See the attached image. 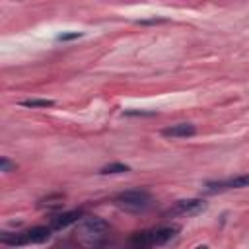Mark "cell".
Returning <instances> with one entry per match:
<instances>
[{"label":"cell","instance_id":"8fae6325","mask_svg":"<svg viewBox=\"0 0 249 249\" xmlns=\"http://www.w3.org/2000/svg\"><path fill=\"white\" fill-rule=\"evenodd\" d=\"M130 171V167L126 163H121V161H115V163H109L105 167H101V175H117V173H126Z\"/></svg>","mask_w":249,"mask_h":249},{"label":"cell","instance_id":"9c48e42d","mask_svg":"<svg viewBox=\"0 0 249 249\" xmlns=\"http://www.w3.org/2000/svg\"><path fill=\"white\" fill-rule=\"evenodd\" d=\"M25 231V243H45L49 237H51V228L49 226H35V228H29V230H23Z\"/></svg>","mask_w":249,"mask_h":249},{"label":"cell","instance_id":"d6986e66","mask_svg":"<svg viewBox=\"0 0 249 249\" xmlns=\"http://www.w3.org/2000/svg\"><path fill=\"white\" fill-rule=\"evenodd\" d=\"M54 249H62V247H54ZM64 249H66V247H64Z\"/></svg>","mask_w":249,"mask_h":249},{"label":"cell","instance_id":"30bf717a","mask_svg":"<svg viewBox=\"0 0 249 249\" xmlns=\"http://www.w3.org/2000/svg\"><path fill=\"white\" fill-rule=\"evenodd\" d=\"M0 241L4 245H12V247L27 245L25 243V231H2L0 233Z\"/></svg>","mask_w":249,"mask_h":249},{"label":"cell","instance_id":"6da1fadb","mask_svg":"<svg viewBox=\"0 0 249 249\" xmlns=\"http://www.w3.org/2000/svg\"><path fill=\"white\" fill-rule=\"evenodd\" d=\"M74 233L84 249H105L109 243V224L99 216H84Z\"/></svg>","mask_w":249,"mask_h":249},{"label":"cell","instance_id":"e0dca14e","mask_svg":"<svg viewBox=\"0 0 249 249\" xmlns=\"http://www.w3.org/2000/svg\"><path fill=\"white\" fill-rule=\"evenodd\" d=\"M163 21H165V19H156V18H154V19H142V21H138V23L146 25V23H163Z\"/></svg>","mask_w":249,"mask_h":249},{"label":"cell","instance_id":"52a82bcc","mask_svg":"<svg viewBox=\"0 0 249 249\" xmlns=\"http://www.w3.org/2000/svg\"><path fill=\"white\" fill-rule=\"evenodd\" d=\"M126 249H154V241H152V230H142V231H134L128 239Z\"/></svg>","mask_w":249,"mask_h":249},{"label":"cell","instance_id":"7c38bea8","mask_svg":"<svg viewBox=\"0 0 249 249\" xmlns=\"http://www.w3.org/2000/svg\"><path fill=\"white\" fill-rule=\"evenodd\" d=\"M62 200H64V195H51V196L39 200V206L41 208H60Z\"/></svg>","mask_w":249,"mask_h":249},{"label":"cell","instance_id":"5bb4252c","mask_svg":"<svg viewBox=\"0 0 249 249\" xmlns=\"http://www.w3.org/2000/svg\"><path fill=\"white\" fill-rule=\"evenodd\" d=\"M0 171H4V173L16 171V163H14V161H10L8 158H0Z\"/></svg>","mask_w":249,"mask_h":249},{"label":"cell","instance_id":"8992f818","mask_svg":"<svg viewBox=\"0 0 249 249\" xmlns=\"http://www.w3.org/2000/svg\"><path fill=\"white\" fill-rule=\"evenodd\" d=\"M196 132L195 124L191 123H177V124H171V126H165L161 130V134L165 138H187V136H193Z\"/></svg>","mask_w":249,"mask_h":249},{"label":"cell","instance_id":"3957f363","mask_svg":"<svg viewBox=\"0 0 249 249\" xmlns=\"http://www.w3.org/2000/svg\"><path fill=\"white\" fill-rule=\"evenodd\" d=\"M206 208V202L202 198H183L177 200L173 206L167 208V216H195Z\"/></svg>","mask_w":249,"mask_h":249},{"label":"cell","instance_id":"5b68a950","mask_svg":"<svg viewBox=\"0 0 249 249\" xmlns=\"http://www.w3.org/2000/svg\"><path fill=\"white\" fill-rule=\"evenodd\" d=\"M82 218H84V212H82L80 208H76V210H68V212H60V214L51 216V220H49V228H51V230H64V228H68L70 224L80 222Z\"/></svg>","mask_w":249,"mask_h":249},{"label":"cell","instance_id":"2e32d148","mask_svg":"<svg viewBox=\"0 0 249 249\" xmlns=\"http://www.w3.org/2000/svg\"><path fill=\"white\" fill-rule=\"evenodd\" d=\"M124 115H154L152 111H124Z\"/></svg>","mask_w":249,"mask_h":249},{"label":"cell","instance_id":"ba28073f","mask_svg":"<svg viewBox=\"0 0 249 249\" xmlns=\"http://www.w3.org/2000/svg\"><path fill=\"white\" fill-rule=\"evenodd\" d=\"M179 231V226H163V228H156L152 230V241H154V247H160V245H165L169 243Z\"/></svg>","mask_w":249,"mask_h":249},{"label":"cell","instance_id":"4fadbf2b","mask_svg":"<svg viewBox=\"0 0 249 249\" xmlns=\"http://www.w3.org/2000/svg\"><path fill=\"white\" fill-rule=\"evenodd\" d=\"M21 105L23 107H53L54 101L53 99H23Z\"/></svg>","mask_w":249,"mask_h":249},{"label":"cell","instance_id":"277c9868","mask_svg":"<svg viewBox=\"0 0 249 249\" xmlns=\"http://www.w3.org/2000/svg\"><path fill=\"white\" fill-rule=\"evenodd\" d=\"M206 193H220V191H228V189H243L249 187V173L247 175H237L226 181H210L204 185Z\"/></svg>","mask_w":249,"mask_h":249},{"label":"cell","instance_id":"7a4b0ae2","mask_svg":"<svg viewBox=\"0 0 249 249\" xmlns=\"http://www.w3.org/2000/svg\"><path fill=\"white\" fill-rule=\"evenodd\" d=\"M115 204L126 212H144L152 206V195L144 189H128L115 196Z\"/></svg>","mask_w":249,"mask_h":249},{"label":"cell","instance_id":"ac0fdd59","mask_svg":"<svg viewBox=\"0 0 249 249\" xmlns=\"http://www.w3.org/2000/svg\"><path fill=\"white\" fill-rule=\"evenodd\" d=\"M195 249H208V245H196Z\"/></svg>","mask_w":249,"mask_h":249},{"label":"cell","instance_id":"9a60e30c","mask_svg":"<svg viewBox=\"0 0 249 249\" xmlns=\"http://www.w3.org/2000/svg\"><path fill=\"white\" fill-rule=\"evenodd\" d=\"M78 37H82L80 31H70V33H60L56 37V41H72V39H78Z\"/></svg>","mask_w":249,"mask_h":249}]
</instances>
